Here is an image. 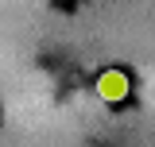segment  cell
<instances>
[{
  "label": "cell",
  "instance_id": "6da1fadb",
  "mask_svg": "<svg viewBox=\"0 0 155 147\" xmlns=\"http://www.w3.org/2000/svg\"><path fill=\"white\" fill-rule=\"evenodd\" d=\"M128 93H132V81H128L124 70H105L101 77H97V97L109 101V105H120Z\"/></svg>",
  "mask_w": 155,
  "mask_h": 147
}]
</instances>
